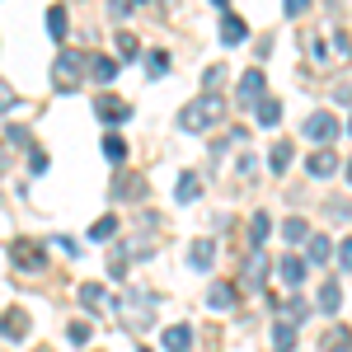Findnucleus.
Returning a JSON list of instances; mask_svg holds the SVG:
<instances>
[{
  "instance_id": "1",
  "label": "nucleus",
  "mask_w": 352,
  "mask_h": 352,
  "mask_svg": "<svg viewBox=\"0 0 352 352\" xmlns=\"http://www.w3.org/2000/svg\"><path fill=\"white\" fill-rule=\"evenodd\" d=\"M221 118H226V99L221 94H197L192 104H184V113H179V127L184 132H202V127H217Z\"/></svg>"
},
{
  "instance_id": "2",
  "label": "nucleus",
  "mask_w": 352,
  "mask_h": 352,
  "mask_svg": "<svg viewBox=\"0 0 352 352\" xmlns=\"http://www.w3.org/2000/svg\"><path fill=\"white\" fill-rule=\"evenodd\" d=\"M85 71H89V56H85V52H61V56H56V71H52L56 89H76Z\"/></svg>"
},
{
  "instance_id": "3",
  "label": "nucleus",
  "mask_w": 352,
  "mask_h": 352,
  "mask_svg": "<svg viewBox=\"0 0 352 352\" xmlns=\"http://www.w3.org/2000/svg\"><path fill=\"white\" fill-rule=\"evenodd\" d=\"M94 113H99L104 122H127V118H132V104L118 99V94H94Z\"/></svg>"
},
{
  "instance_id": "4",
  "label": "nucleus",
  "mask_w": 352,
  "mask_h": 352,
  "mask_svg": "<svg viewBox=\"0 0 352 352\" xmlns=\"http://www.w3.org/2000/svg\"><path fill=\"white\" fill-rule=\"evenodd\" d=\"M10 258H14L19 268H28V272H38L43 263H47V254H43L33 240H14V244H10Z\"/></svg>"
},
{
  "instance_id": "5",
  "label": "nucleus",
  "mask_w": 352,
  "mask_h": 352,
  "mask_svg": "<svg viewBox=\"0 0 352 352\" xmlns=\"http://www.w3.org/2000/svg\"><path fill=\"white\" fill-rule=\"evenodd\" d=\"M333 132H338V122H333V113H310V118H305V136H310V141H320V146H329V141H333Z\"/></svg>"
},
{
  "instance_id": "6",
  "label": "nucleus",
  "mask_w": 352,
  "mask_h": 352,
  "mask_svg": "<svg viewBox=\"0 0 352 352\" xmlns=\"http://www.w3.org/2000/svg\"><path fill=\"white\" fill-rule=\"evenodd\" d=\"M320 352H352V329L348 324H329L320 333Z\"/></svg>"
},
{
  "instance_id": "7",
  "label": "nucleus",
  "mask_w": 352,
  "mask_h": 352,
  "mask_svg": "<svg viewBox=\"0 0 352 352\" xmlns=\"http://www.w3.org/2000/svg\"><path fill=\"white\" fill-rule=\"evenodd\" d=\"M268 94H263V71H244V80H240V104H263Z\"/></svg>"
},
{
  "instance_id": "8",
  "label": "nucleus",
  "mask_w": 352,
  "mask_h": 352,
  "mask_svg": "<svg viewBox=\"0 0 352 352\" xmlns=\"http://www.w3.org/2000/svg\"><path fill=\"white\" fill-rule=\"evenodd\" d=\"M305 169H310V174H315V179H329V174H333V169H338V155H333V151H329V146H320V151H315V155H310V160H305Z\"/></svg>"
},
{
  "instance_id": "9",
  "label": "nucleus",
  "mask_w": 352,
  "mask_h": 352,
  "mask_svg": "<svg viewBox=\"0 0 352 352\" xmlns=\"http://www.w3.org/2000/svg\"><path fill=\"white\" fill-rule=\"evenodd\" d=\"M192 348V329L188 324H169L164 329V352H188Z\"/></svg>"
},
{
  "instance_id": "10",
  "label": "nucleus",
  "mask_w": 352,
  "mask_h": 352,
  "mask_svg": "<svg viewBox=\"0 0 352 352\" xmlns=\"http://www.w3.org/2000/svg\"><path fill=\"white\" fill-rule=\"evenodd\" d=\"M244 38H249V24H244L240 14H226V19H221V43L235 47V43H244Z\"/></svg>"
},
{
  "instance_id": "11",
  "label": "nucleus",
  "mask_w": 352,
  "mask_h": 352,
  "mask_svg": "<svg viewBox=\"0 0 352 352\" xmlns=\"http://www.w3.org/2000/svg\"><path fill=\"white\" fill-rule=\"evenodd\" d=\"M207 305H212V310H230V305H235V287H230V282H212V287H207Z\"/></svg>"
},
{
  "instance_id": "12",
  "label": "nucleus",
  "mask_w": 352,
  "mask_h": 352,
  "mask_svg": "<svg viewBox=\"0 0 352 352\" xmlns=\"http://www.w3.org/2000/svg\"><path fill=\"white\" fill-rule=\"evenodd\" d=\"M212 258H217V244H212V240H192V249H188V263H192V268H197V272L212 268Z\"/></svg>"
},
{
  "instance_id": "13",
  "label": "nucleus",
  "mask_w": 352,
  "mask_h": 352,
  "mask_svg": "<svg viewBox=\"0 0 352 352\" xmlns=\"http://www.w3.org/2000/svg\"><path fill=\"white\" fill-rule=\"evenodd\" d=\"M5 338H10V343L28 338V315L24 310H5Z\"/></svg>"
},
{
  "instance_id": "14",
  "label": "nucleus",
  "mask_w": 352,
  "mask_h": 352,
  "mask_svg": "<svg viewBox=\"0 0 352 352\" xmlns=\"http://www.w3.org/2000/svg\"><path fill=\"white\" fill-rule=\"evenodd\" d=\"M277 277H282V282H287V287H300V282H305V263H300V258H292V254H287V258H282V263H277Z\"/></svg>"
},
{
  "instance_id": "15",
  "label": "nucleus",
  "mask_w": 352,
  "mask_h": 352,
  "mask_svg": "<svg viewBox=\"0 0 352 352\" xmlns=\"http://www.w3.org/2000/svg\"><path fill=\"white\" fill-rule=\"evenodd\" d=\"M268 230H272V217H268V212H254V221H249V244H254V249H263Z\"/></svg>"
},
{
  "instance_id": "16",
  "label": "nucleus",
  "mask_w": 352,
  "mask_h": 352,
  "mask_svg": "<svg viewBox=\"0 0 352 352\" xmlns=\"http://www.w3.org/2000/svg\"><path fill=\"white\" fill-rule=\"evenodd\" d=\"M338 305H343V287H338V282H324V287H320V310H324V315H338Z\"/></svg>"
},
{
  "instance_id": "17",
  "label": "nucleus",
  "mask_w": 352,
  "mask_h": 352,
  "mask_svg": "<svg viewBox=\"0 0 352 352\" xmlns=\"http://www.w3.org/2000/svg\"><path fill=\"white\" fill-rule=\"evenodd\" d=\"M329 254H333V244H329L324 235H310V244H305V258H310V263H329Z\"/></svg>"
},
{
  "instance_id": "18",
  "label": "nucleus",
  "mask_w": 352,
  "mask_h": 352,
  "mask_svg": "<svg viewBox=\"0 0 352 352\" xmlns=\"http://www.w3.org/2000/svg\"><path fill=\"white\" fill-rule=\"evenodd\" d=\"M254 113H258V122H263V127H277V122H282V99H263Z\"/></svg>"
},
{
  "instance_id": "19",
  "label": "nucleus",
  "mask_w": 352,
  "mask_h": 352,
  "mask_svg": "<svg viewBox=\"0 0 352 352\" xmlns=\"http://www.w3.org/2000/svg\"><path fill=\"white\" fill-rule=\"evenodd\" d=\"M272 348H277V352L296 348V324H277V329H272Z\"/></svg>"
},
{
  "instance_id": "20",
  "label": "nucleus",
  "mask_w": 352,
  "mask_h": 352,
  "mask_svg": "<svg viewBox=\"0 0 352 352\" xmlns=\"http://www.w3.org/2000/svg\"><path fill=\"white\" fill-rule=\"evenodd\" d=\"M292 155H296V151H292V141H277V146H272V151H268V164H272V169H277V174H282V169L292 164Z\"/></svg>"
},
{
  "instance_id": "21",
  "label": "nucleus",
  "mask_w": 352,
  "mask_h": 352,
  "mask_svg": "<svg viewBox=\"0 0 352 352\" xmlns=\"http://www.w3.org/2000/svg\"><path fill=\"white\" fill-rule=\"evenodd\" d=\"M282 240H287V244H296V240H310V226H305L300 217L282 221Z\"/></svg>"
},
{
  "instance_id": "22",
  "label": "nucleus",
  "mask_w": 352,
  "mask_h": 352,
  "mask_svg": "<svg viewBox=\"0 0 352 352\" xmlns=\"http://www.w3.org/2000/svg\"><path fill=\"white\" fill-rule=\"evenodd\" d=\"M80 300L89 305V310H99V305H109V292H104L99 282H85V287H80Z\"/></svg>"
},
{
  "instance_id": "23",
  "label": "nucleus",
  "mask_w": 352,
  "mask_h": 352,
  "mask_svg": "<svg viewBox=\"0 0 352 352\" xmlns=\"http://www.w3.org/2000/svg\"><path fill=\"white\" fill-rule=\"evenodd\" d=\"M197 197H202V179L197 174H184L179 179V202H197Z\"/></svg>"
},
{
  "instance_id": "24",
  "label": "nucleus",
  "mask_w": 352,
  "mask_h": 352,
  "mask_svg": "<svg viewBox=\"0 0 352 352\" xmlns=\"http://www.w3.org/2000/svg\"><path fill=\"white\" fill-rule=\"evenodd\" d=\"M89 76H94V80H113V76H118V61H109V56H89Z\"/></svg>"
},
{
  "instance_id": "25",
  "label": "nucleus",
  "mask_w": 352,
  "mask_h": 352,
  "mask_svg": "<svg viewBox=\"0 0 352 352\" xmlns=\"http://www.w3.org/2000/svg\"><path fill=\"white\" fill-rule=\"evenodd\" d=\"M66 28H71L66 10H61V5H52V10H47V33H52V38H66Z\"/></svg>"
},
{
  "instance_id": "26",
  "label": "nucleus",
  "mask_w": 352,
  "mask_h": 352,
  "mask_svg": "<svg viewBox=\"0 0 352 352\" xmlns=\"http://www.w3.org/2000/svg\"><path fill=\"white\" fill-rule=\"evenodd\" d=\"M249 287H258V282H263V272H268V258H263V249H254V254H249Z\"/></svg>"
},
{
  "instance_id": "27",
  "label": "nucleus",
  "mask_w": 352,
  "mask_h": 352,
  "mask_svg": "<svg viewBox=\"0 0 352 352\" xmlns=\"http://www.w3.org/2000/svg\"><path fill=\"white\" fill-rule=\"evenodd\" d=\"M104 155H109L113 164H122L127 160V141H122V136H104Z\"/></svg>"
},
{
  "instance_id": "28",
  "label": "nucleus",
  "mask_w": 352,
  "mask_h": 352,
  "mask_svg": "<svg viewBox=\"0 0 352 352\" xmlns=\"http://www.w3.org/2000/svg\"><path fill=\"white\" fill-rule=\"evenodd\" d=\"M109 235H118V217H99L89 226V240H109Z\"/></svg>"
},
{
  "instance_id": "29",
  "label": "nucleus",
  "mask_w": 352,
  "mask_h": 352,
  "mask_svg": "<svg viewBox=\"0 0 352 352\" xmlns=\"http://www.w3.org/2000/svg\"><path fill=\"white\" fill-rule=\"evenodd\" d=\"M118 52H122V61H136L141 56V43H136L132 33H118Z\"/></svg>"
},
{
  "instance_id": "30",
  "label": "nucleus",
  "mask_w": 352,
  "mask_h": 352,
  "mask_svg": "<svg viewBox=\"0 0 352 352\" xmlns=\"http://www.w3.org/2000/svg\"><path fill=\"white\" fill-rule=\"evenodd\" d=\"M282 315H287V324H300V320H305V300H292Z\"/></svg>"
},
{
  "instance_id": "31",
  "label": "nucleus",
  "mask_w": 352,
  "mask_h": 352,
  "mask_svg": "<svg viewBox=\"0 0 352 352\" xmlns=\"http://www.w3.org/2000/svg\"><path fill=\"white\" fill-rule=\"evenodd\" d=\"M141 0H109V14H118V19H127V10H136Z\"/></svg>"
},
{
  "instance_id": "32",
  "label": "nucleus",
  "mask_w": 352,
  "mask_h": 352,
  "mask_svg": "<svg viewBox=\"0 0 352 352\" xmlns=\"http://www.w3.org/2000/svg\"><path fill=\"white\" fill-rule=\"evenodd\" d=\"M146 66H151V76H164V66H169V56H164V52H151V56H146Z\"/></svg>"
},
{
  "instance_id": "33",
  "label": "nucleus",
  "mask_w": 352,
  "mask_h": 352,
  "mask_svg": "<svg viewBox=\"0 0 352 352\" xmlns=\"http://www.w3.org/2000/svg\"><path fill=\"white\" fill-rule=\"evenodd\" d=\"M333 43H338V56H352V38H348V33H343V28L333 33Z\"/></svg>"
},
{
  "instance_id": "34",
  "label": "nucleus",
  "mask_w": 352,
  "mask_h": 352,
  "mask_svg": "<svg viewBox=\"0 0 352 352\" xmlns=\"http://www.w3.org/2000/svg\"><path fill=\"white\" fill-rule=\"evenodd\" d=\"M221 80H226V66H212V71L202 76V85H207V89H212V85H221Z\"/></svg>"
},
{
  "instance_id": "35",
  "label": "nucleus",
  "mask_w": 352,
  "mask_h": 352,
  "mask_svg": "<svg viewBox=\"0 0 352 352\" xmlns=\"http://www.w3.org/2000/svg\"><path fill=\"white\" fill-rule=\"evenodd\" d=\"M338 263H343V272H352V240H343V249H338Z\"/></svg>"
},
{
  "instance_id": "36",
  "label": "nucleus",
  "mask_w": 352,
  "mask_h": 352,
  "mask_svg": "<svg viewBox=\"0 0 352 352\" xmlns=\"http://www.w3.org/2000/svg\"><path fill=\"white\" fill-rule=\"evenodd\" d=\"M89 338V324H71V343H85Z\"/></svg>"
},
{
  "instance_id": "37",
  "label": "nucleus",
  "mask_w": 352,
  "mask_h": 352,
  "mask_svg": "<svg viewBox=\"0 0 352 352\" xmlns=\"http://www.w3.org/2000/svg\"><path fill=\"white\" fill-rule=\"evenodd\" d=\"M310 10V0H287V14H305Z\"/></svg>"
},
{
  "instance_id": "38",
  "label": "nucleus",
  "mask_w": 352,
  "mask_h": 352,
  "mask_svg": "<svg viewBox=\"0 0 352 352\" xmlns=\"http://www.w3.org/2000/svg\"><path fill=\"white\" fill-rule=\"evenodd\" d=\"M348 179H352V160H348Z\"/></svg>"
},
{
  "instance_id": "39",
  "label": "nucleus",
  "mask_w": 352,
  "mask_h": 352,
  "mask_svg": "<svg viewBox=\"0 0 352 352\" xmlns=\"http://www.w3.org/2000/svg\"><path fill=\"white\" fill-rule=\"evenodd\" d=\"M348 132H352V118H348Z\"/></svg>"
}]
</instances>
